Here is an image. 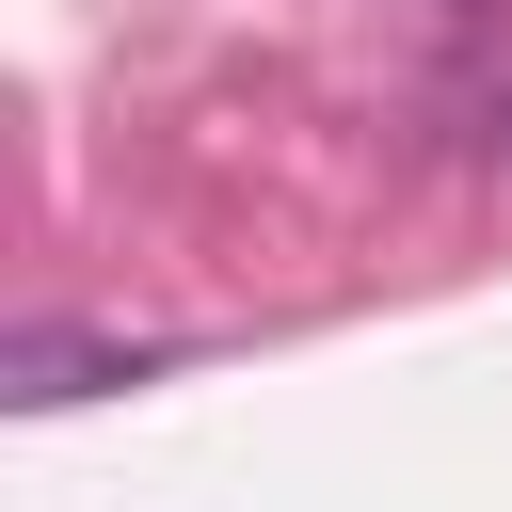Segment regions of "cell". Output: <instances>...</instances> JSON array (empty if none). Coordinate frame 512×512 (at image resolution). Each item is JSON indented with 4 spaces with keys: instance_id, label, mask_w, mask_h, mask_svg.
<instances>
[{
    "instance_id": "cell-1",
    "label": "cell",
    "mask_w": 512,
    "mask_h": 512,
    "mask_svg": "<svg viewBox=\"0 0 512 512\" xmlns=\"http://www.w3.org/2000/svg\"><path fill=\"white\" fill-rule=\"evenodd\" d=\"M144 368H160L144 336H64V320H32V336L0 352V400L48 416V400H80V384H144Z\"/></svg>"
}]
</instances>
